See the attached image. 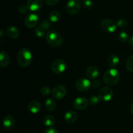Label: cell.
I'll list each match as a JSON object with an SVG mask.
<instances>
[{"label": "cell", "mask_w": 133, "mask_h": 133, "mask_svg": "<svg viewBox=\"0 0 133 133\" xmlns=\"http://www.w3.org/2000/svg\"><path fill=\"white\" fill-rule=\"evenodd\" d=\"M61 14L57 10H53L50 12L49 15V19L53 23H56L58 22L61 19Z\"/></svg>", "instance_id": "cell-22"}, {"label": "cell", "mask_w": 133, "mask_h": 133, "mask_svg": "<svg viewBox=\"0 0 133 133\" xmlns=\"http://www.w3.org/2000/svg\"><path fill=\"white\" fill-rule=\"evenodd\" d=\"M130 110H131V114H132V115H133V102H132V103L131 104V107H130Z\"/></svg>", "instance_id": "cell-36"}, {"label": "cell", "mask_w": 133, "mask_h": 133, "mask_svg": "<svg viewBox=\"0 0 133 133\" xmlns=\"http://www.w3.org/2000/svg\"><path fill=\"white\" fill-rule=\"evenodd\" d=\"M35 34L36 36L39 38H42L46 35H45V30L42 27H41L40 25L35 27Z\"/></svg>", "instance_id": "cell-23"}, {"label": "cell", "mask_w": 133, "mask_h": 133, "mask_svg": "<svg viewBox=\"0 0 133 133\" xmlns=\"http://www.w3.org/2000/svg\"><path fill=\"white\" fill-rule=\"evenodd\" d=\"M38 22V16L36 14H29L25 18V25L28 29L35 28L37 25Z\"/></svg>", "instance_id": "cell-10"}, {"label": "cell", "mask_w": 133, "mask_h": 133, "mask_svg": "<svg viewBox=\"0 0 133 133\" xmlns=\"http://www.w3.org/2000/svg\"><path fill=\"white\" fill-rule=\"evenodd\" d=\"M32 61V54L30 49L22 48L17 55V62L20 67L25 68L30 66Z\"/></svg>", "instance_id": "cell-1"}, {"label": "cell", "mask_w": 133, "mask_h": 133, "mask_svg": "<svg viewBox=\"0 0 133 133\" xmlns=\"http://www.w3.org/2000/svg\"><path fill=\"white\" fill-rule=\"evenodd\" d=\"M88 101L86 97H78L75 99L73 103V106L77 110H82L87 109L88 106Z\"/></svg>", "instance_id": "cell-11"}, {"label": "cell", "mask_w": 133, "mask_h": 133, "mask_svg": "<svg viewBox=\"0 0 133 133\" xmlns=\"http://www.w3.org/2000/svg\"><path fill=\"white\" fill-rule=\"evenodd\" d=\"M75 87L80 92H87L91 88V82L87 78H80L75 83Z\"/></svg>", "instance_id": "cell-9"}, {"label": "cell", "mask_w": 133, "mask_h": 133, "mask_svg": "<svg viewBox=\"0 0 133 133\" xmlns=\"http://www.w3.org/2000/svg\"><path fill=\"white\" fill-rule=\"evenodd\" d=\"M120 80V74L116 68H110L105 73L103 81L109 86H114L118 84Z\"/></svg>", "instance_id": "cell-2"}, {"label": "cell", "mask_w": 133, "mask_h": 133, "mask_svg": "<svg viewBox=\"0 0 133 133\" xmlns=\"http://www.w3.org/2000/svg\"><path fill=\"white\" fill-rule=\"evenodd\" d=\"M7 36L11 39H17L20 35L19 30L15 26H10L6 30Z\"/></svg>", "instance_id": "cell-16"}, {"label": "cell", "mask_w": 133, "mask_h": 133, "mask_svg": "<svg viewBox=\"0 0 133 133\" xmlns=\"http://www.w3.org/2000/svg\"><path fill=\"white\" fill-rule=\"evenodd\" d=\"M45 40L49 45L53 48H58L63 43V38L61 34L55 30L49 31L45 35Z\"/></svg>", "instance_id": "cell-3"}, {"label": "cell", "mask_w": 133, "mask_h": 133, "mask_svg": "<svg viewBox=\"0 0 133 133\" xmlns=\"http://www.w3.org/2000/svg\"><path fill=\"white\" fill-rule=\"evenodd\" d=\"M117 24V27H119L121 29H123V28H125L128 25V22L126 19H120L116 23Z\"/></svg>", "instance_id": "cell-28"}, {"label": "cell", "mask_w": 133, "mask_h": 133, "mask_svg": "<svg viewBox=\"0 0 133 133\" xmlns=\"http://www.w3.org/2000/svg\"><path fill=\"white\" fill-rule=\"evenodd\" d=\"M99 75V70L96 66H90L87 69L86 75L89 79H95Z\"/></svg>", "instance_id": "cell-14"}, {"label": "cell", "mask_w": 133, "mask_h": 133, "mask_svg": "<svg viewBox=\"0 0 133 133\" xmlns=\"http://www.w3.org/2000/svg\"><path fill=\"white\" fill-rule=\"evenodd\" d=\"M101 86V82L97 80H94L93 82H91V87H93V88H98Z\"/></svg>", "instance_id": "cell-33"}, {"label": "cell", "mask_w": 133, "mask_h": 133, "mask_svg": "<svg viewBox=\"0 0 133 133\" xmlns=\"http://www.w3.org/2000/svg\"><path fill=\"white\" fill-rule=\"evenodd\" d=\"M43 122L45 126L49 127H53L55 125V119L52 115H45L43 118Z\"/></svg>", "instance_id": "cell-20"}, {"label": "cell", "mask_w": 133, "mask_h": 133, "mask_svg": "<svg viewBox=\"0 0 133 133\" xmlns=\"http://www.w3.org/2000/svg\"><path fill=\"white\" fill-rule=\"evenodd\" d=\"M28 10H29V9L27 5H21L18 6V11L22 14H25L26 12H27Z\"/></svg>", "instance_id": "cell-31"}, {"label": "cell", "mask_w": 133, "mask_h": 133, "mask_svg": "<svg viewBox=\"0 0 133 133\" xmlns=\"http://www.w3.org/2000/svg\"><path fill=\"white\" fill-rule=\"evenodd\" d=\"M57 107L56 101L52 98H48L45 101V107L47 110L49 112H51L55 110Z\"/></svg>", "instance_id": "cell-21"}, {"label": "cell", "mask_w": 133, "mask_h": 133, "mask_svg": "<svg viewBox=\"0 0 133 133\" xmlns=\"http://www.w3.org/2000/svg\"><path fill=\"white\" fill-rule=\"evenodd\" d=\"M101 27L105 32L112 33L116 30L117 24L112 19H104L101 22Z\"/></svg>", "instance_id": "cell-7"}, {"label": "cell", "mask_w": 133, "mask_h": 133, "mask_svg": "<svg viewBox=\"0 0 133 133\" xmlns=\"http://www.w3.org/2000/svg\"><path fill=\"white\" fill-rule=\"evenodd\" d=\"M40 25L41 26V27H42L45 31H47V30H48L49 29L51 24L50 23H49V21L47 20V19H44V20H42L40 22Z\"/></svg>", "instance_id": "cell-30"}, {"label": "cell", "mask_w": 133, "mask_h": 133, "mask_svg": "<svg viewBox=\"0 0 133 133\" xmlns=\"http://www.w3.org/2000/svg\"><path fill=\"white\" fill-rule=\"evenodd\" d=\"M97 96H98L99 100L107 102L112 99L113 96H114V92H113L112 89L109 87H104V88L100 89Z\"/></svg>", "instance_id": "cell-4"}, {"label": "cell", "mask_w": 133, "mask_h": 133, "mask_svg": "<svg viewBox=\"0 0 133 133\" xmlns=\"http://www.w3.org/2000/svg\"><path fill=\"white\" fill-rule=\"evenodd\" d=\"M99 99L98 96H92L89 99V103L91 105H96L99 103Z\"/></svg>", "instance_id": "cell-29"}, {"label": "cell", "mask_w": 133, "mask_h": 133, "mask_svg": "<svg viewBox=\"0 0 133 133\" xmlns=\"http://www.w3.org/2000/svg\"><path fill=\"white\" fill-rule=\"evenodd\" d=\"M81 3L83 4V6L86 9H92L94 6V3L92 0H82Z\"/></svg>", "instance_id": "cell-25"}, {"label": "cell", "mask_w": 133, "mask_h": 133, "mask_svg": "<svg viewBox=\"0 0 133 133\" xmlns=\"http://www.w3.org/2000/svg\"><path fill=\"white\" fill-rule=\"evenodd\" d=\"M51 70L56 74H61L64 72L67 68L66 62L62 59H57L51 64Z\"/></svg>", "instance_id": "cell-6"}, {"label": "cell", "mask_w": 133, "mask_h": 133, "mask_svg": "<svg viewBox=\"0 0 133 133\" xmlns=\"http://www.w3.org/2000/svg\"><path fill=\"white\" fill-rule=\"evenodd\" d=\"M126 68L129 71L133 73V55L127 58L126 61Z\"/></svg>", "instance_id": "cell-24"}, {"label": "cell", "mask_w": 133, "mask_h": 133, "mask_svg": "<svg viewBox=\"0 0 133 133\" xmlns=\"http://www.w3.org/2000/svg\"><path fill=\"white\" fill-rule=\"evenodd\" d=\"M66 94H67V90L66 87L61 84L55 86L51 91L52 96L56 99H62L64 98Z\"/></svg>", "instance_id": "cell-8"}, {"label": "cell", "mask_w": 133, "mask_h": 133, "mask_svg": "<svg viewBox=\"0 0 133 133\" xmlns=\"http://www.w3.org/2000/svg\"><path fill=\"white\" fill-rule=\"evenodd\" d=\"M3 128L6 131H10L14 128L15 125V119L12 116L7 115L3 118Z\"/></svg>", "instance_id": "cell-13"}, {"label": "cell", "mask_w": 133, "mask_h": 133, "mask_svg": "<svg viewBox=\"0 0 133 133\" xmlns=\"http://www.w3.org/2000/svg\"><path fill=\"white\" fill-rule=\"evenodd\" d=\"M43 0H27V5L29 9L32 12L38 11L42 8Z\"/></svg>", "instance_id": "cell-12"}, {"label": "cell", "mask_w": 133, "mask_h": 133, "mask_svg": "<svg viewBox=\"0 0 133 133\" xmlns=\"http://www.w3.org/2000/svg\"><path fill=\"white\" fill-rule=\"evenodd\" d=\"M28 110L32 114H38L41 110V104L38 101H32L28 104Z\"/></svg>", "instance_id": "cell-17"}, {"label": "cell", "mask_w": 133, "mask_h": 133, "mask_svg": "<svg viewBox=\"0 0 133 133\" xmlns=\"http://www.w3.org/2000/svg\"><path fill=\"white\" fill-rule=\"evenodd\" d=\"M81 6V3L79 0H69L66 4V10L71 15L77 14Z\"/></svg>", "instance_id": "cell-5"}, {"label": "cell", "mask_w": 133, "mask_h": 133, "mask_svg": "<svg viewBox=\"0 0 133 133\" xmlns=\"http://www.w3.org/2000/svg\"><path fill=\"white\" fill-rule=\"evenodd\" d=\"M40 92L42 96H49L51 92V89L49 88V87H43L42 88H40Z\"/></svg>", "instance_id": "cell-27"}, {"label": "cell", "mask_w": 133, "mask_h": 133, "mask_svg": "<svg viewBox=\"0 0 133 133\" xmlns=\"http://www.w3.org/2000/svg\"><path fill=\"white\" fill-rule=\"evenodd\" d=\"M59 0H44L45 3L49 6H54L58 3Z\"/></svg>", "instance_id": "cell-32"}, {"label": "cell", "mask_w": 133, "mask_h": 133, "mask_svg": "<svg viewBox=\"0 0 133 133\" xmlns=\"http://www.w3.org/2000/svg\"><path fill=\"white\" fill-rule=\"evenodd\" d=\"M108 63L111 68H115L119 63V58L115 54H112L108 58Z\"/></svg>", "instance_id": "cell-19"}, {"label": "cell", "mask_w": 133, "mask_h": 133, "mask_svg": "<svg viewBox=\"0 0 133 133\" xmlns=\"http://www.w3.org/2000/svg\"><path fill=\"white\" fill-rule=\"evenodd\" d=\"M118 38L122 42H125L128 41L129 39V35L127 32H122L119 34L118 35Z\"/></svg>", "instance_id": "cell-26"}, {"label": "cell", "mask_w": 133, "mask_h": 133, "mask_svg": "<svg viewBox=\"0 0 133 133\" xmlns=\"http://www.w3.org/2000/svg\"><path fill=\"white\" fill-rule=\"evenodd\" d=\"M10 64V57L8 53L5 51H1L0 54V66L1 68H5Z\"/></svg>", "instance_id": "cell-15"}, {"label": "cell", "mask_w": 133, "mask_h": 133, "mask_svg": "<svg viewBox=\"0 0 133 133\" xmlns=\"http://www.w3.org/2000/svg\"><path fill=\"white\" fill-rule=\"evenodd\" d=\"M77 118V114L73 110H69L64 114V120L69 124L74 123Z\"/></svg>", "instance_id": "cell-18"}, {"label": "cell", "mask_w": 133, "mask_h": 133, "mask_svg": "<svg viewBox=\"0 0 133 133\" xmlns=\"http://www.w3.org/2000/svg\"><path fill=\"white\" fill-rule=\"evenodd\" d=\"M0 32H1V35H0V36H1V37H3V30L1 29Z\"/></svg>", "instance_id": "cell-37"}, {"label": "cell", "mask_w": 133, "mask_h": 133, "mask_svg": "<svg viewBox=\"0 0 133 133\" xmlns=\"http://www.w3.org/2000/svg\"><path fill=\"white\" fill-rule=\"evenodd\" d=\"M129 43L130 45H131V47L133 48V36H131L129 38Z\"/></svg>", "instance_id": "cell-35"}, {"label": "cell", "mask_w": 133, "mask_h": 133, "mask_svg": "<svg viewBox=\"0 0 133 133\" xmlns=\"http://www.w3.org/2000/svg\"><path fill=\"white\" fill-rule=\"evenodd\" d=\"M44 133H59V132L53 127H49V128L45 129Z\"/></svg>", "instance_id": "cell-34"}]
</instances>
